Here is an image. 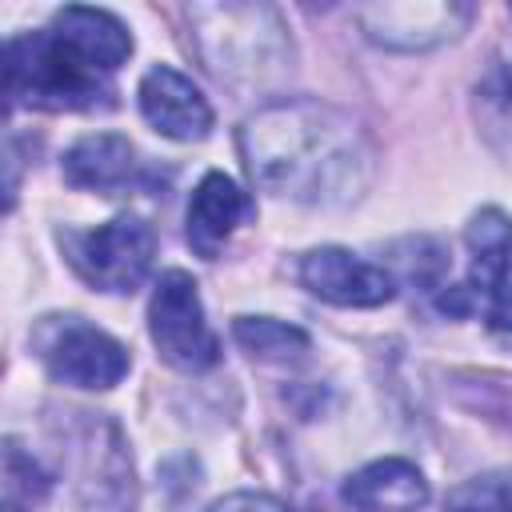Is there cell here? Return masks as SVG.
I'll list each match as a JSON object with an SVG mask.
<instances>
[{
    "instance_id": "1",
    "label": "cell",
    "mask_w": 512,
    "mask_h": 512,
    "mask_svg": "<svg viewBox=\"0 0 512 512\" xmlns=\"http://www.w3.org/2000/svg\"><path fill=\"white\" fill-rule=\"evenodd\" d=\"M252 184L272 196L344 208L364 196L376 152L364 128L324 100H272L240 132Z\"/></svg>"
},
{
    "instance_id": "2",
    "label": "cell",
    "mask_w": 512,
    "mask_h": 512,
    "mask_svg": "<svg viewBox=\"0 0 512 512\" xmlns=\"http://www.w3.org/2000/svg\"><path fill=\"white\" fill-rule=\"evenodd\" d=\"M188 20L200 60L232 88H264L292 68V44L268 4H196Z\"/></svg>"
},
{
    "instance_id": "3",
    "label": "cell",
    "mask_w": 512,
    "mask_h": 512,
    "mask_svg": "<svg viewBox=\"0 0 512 512\" xmlns=\"http://www.w3.org/2000/svg\"><path fill=\"white\" fill-rule=\"evenodd\" d=\"M8 100L44 112L112 108V88L52 28L8 40Z\"/></svg>"
},
{
    "instance_id": "4",
    "label": "cell",
    "mask_w": 512,
    "mask_h": 512,
    "mask_svg": "<svg viewBox=\"0 0 512 512\" xmlns=\"http://www.w3.org/2000/svg\"><path fill=\"white\" fill-rule=\"evenodd\" d=\"M68 260L84 284L100 292H136L152 268L156 236L140 216H112L100 228L64 236Z\"/></svg>"
},
{
    "instance_id": "5",
    "label": "cell",
    "mask_w": 512,
    "mask_h": 512,
    "mask_svg": "<svg viewBox=\"0 0 512 512\" xmlns=\"http://www.w3.org/2000/svg\"><path fill=\"white\" fill-rule=\"evenodd\" d=\"M32 348L52 372V380L72 384V388H112L128 372V348L84 324L80 316H48L32 332Z\"/></svg>"
},
{
    "instance_id": "6",
    "label": "cell",
    "mask_w": 512,
    "mask_h": 512,
    "mask_svg": "<svg viewBox=\"0 0 512 512\" xmlns=\"http://www.w3.org/2000/svg\"><path fill=\"white\" fill-rule=\"evenodd\" d=\"M148 332L156 352L180 372H204L220 360V340L204 320L196 280L180 268H168L156 280V292L148 304Z\"/></svg>"
},
{
    "instance_id": "7",
    "label": "cell",
    "mask_w": 512,
    "mask_h": 512,
    "mask_svg": "<svg viewBox=\"0 0 512 512\" xmlns=\"http://www.w3.org/2000/svg\"><path fill=\"white\" fill-rule=\"evenodd\" d=\"M472 272L468 284L452 288L440 304L452 312H468L480 300L484 316L496 328H512V220L500 208H484L468 224Z\"/></svg>"
},
{
    "instance_id": "8",
    "label": "cell",
    "mask_w": 512,
    "mask_h": 512,
    "mask_svg": "<svg viewBox=\"0 0 512 512\" xmlns=\"http://www.w3.org/2000/svg\"><path fill=\"white\" fill-rule=\"evenodd\" d=\"M296 276L312 296L340 308H380L396 292V280L384 268L360 260L348 248H312L300 260Z\"/></svg>"
},
{
    "instance_id": "9",
    "label": "cell",
    "mask_w": 512,
    "mask_h": 512,
    "mask_svg": "<svg viewBox=\"0 0 512 512\" xmlns=\"http://www.w3.org/2000/svg\"><path fill=\"white\" fill-rule=\"evenodd\" d=\"M356 20L368 32V40L384 48L416 52V48L452 40L472 20V8L468 4H364L356 8Z\"/></svg>"
},
{
    "instance_id": "10",
    "label": "cell",
    "mask_w": 512,
    "mask_h": 512,
    "mask_svg": "<svg viewBox=\"0 0 512 512\" xmlns=\"http://www.w3.org/2000/svg\"><path fill=\"white\" fill-rule=\"evenodd\" d=\"M140 112L168 140H184L188 144V140H204L212 132L208 100L200 96V88L184 72H176L168 64H156V68L144 72V80H140Z\"/></svg>"
},
{
    "instance_id": "11",
    "label": "cell",
    "mask_w": 512,
    "mask_h": 512,
    "mask_svg": "<svg viewBox=\"0 0 512 512\" xmlns=\"http://www.w3.org/2000/svg\"><path fill=\"white\" fill-rule=\"evenodd\" d=\"M252 216H256L252 196H248L232 176L208 172V176L196 184L192 200H188V244H192L204 260H216L220 248H224V240H228L244 220H252Z\"/></svg>"
},
{
    "instance_id": "12",
    "label": "cell",
    "mask_w": 512,
    "mask_h": 512,
    "mask_svg": "<svg viewBox=\"0 0 512 512\" xmlns=\"http://www.w3.org/2000/svg\"><path fill=\"white\" fill-rule=\"evenodd\" d=\"M344 504L356 512H416L428 504V480L412 460L384 456L344 480Z\"/></svg>"
},
{
    "instance_id": "13",
    "label": "cell",
    "mask_w": 512,
    "mask_h": 512,
    "mask_svg": "<svg viewBox=\"0 0 512 512\" xmlns=\"http://www.w3.org/2000/svg\"><path fill=\"white\" fill-rule=\"evenodd\" d=\"M52 32H56L88 68H96L100 76L116 72V68L132 56V36H128V28H124L112 12H104V8L68 4V8L56 12Z\"/></svg>"
},
{
    "instance_id": "14",
    "label": "cell",
    "mask_w": 512,
    "mask_h": 512,
    "mask_svg": "<svg viewBox=\"0 0 512 512\" xmlns=\"http://www.w3.org/2000/svg\"><path fill=\"white\" fill-rule=\"evenodd\" d=\"M60 172H64V180H68L72 188L116 192V188H124V184H136L140 160H136V148L128 144V136L96 132V136L76 140V144L64 152Z\"/></svg>"
},
{
    "instance_id": "15",
    "label": "cell",
    "mask_w": 512,
    "mask_h": 512,
    "mask_svg": "<svg viewBox=\"0 0 512 512\" xmlns=\"http://www.w3.org/2000/svg\"><path fill=\"white\" fill-rule=\"evenodd\" d=\"M232 336L256 360H300L308 352V332L272 316H240L232 324Z\"/></svg>"
},
{
    "instance_id": "16",
    "label": "cell",
    "mask_w": 512,
    "mask_h": 512,
    "mask_svg": "<svg viewBox=\"0 0 512 512\" xmlns=\"http://www.w3.org/2000/svg\"><path fill=\"white\" fill-rule=\"evenodd\" d=\"M476 108H480V120H484V132L488 140L512 156V56L500 60L484 80H480V92H476Z\"/></svg>"
},
{
    "instance_id": "17",
    "label": "cell",
    "mask_w": 512,
    "mask_h": 512,
    "mask_svg": "<svg viewBox=\"0 0 512 512\" xmlns=\"http://www.w3.org/2000/svg\"><path fill=\"white\" fill-rule=\"evenodd\" d=\"M444 512H512V468H496L456 484Z\"/></svg>"
},
{
    "instance_id": "18",
    "label": "cell",
    "mask_w": 512,
    "mask_h": 512,
    "mask_svg": "<svg viewBox=\"0 0 512 512\" xmlns=\"http://www.w3.org/2000/svg\"><path fill=\"white\" fill-rule=\"evenodd\" d=\"M208 512H292L288 504H280L268 492H232L224 500H216Z\"/></svg>"
}]
</instances>
